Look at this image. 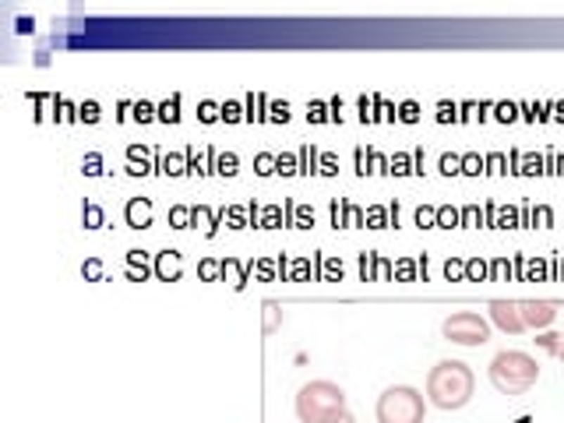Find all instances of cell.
<instances>
[{"label":"cell","instance_id":"91938a15","mask_svg":"<svg viewBox=\"0 0 564 423\" xmlns=\"http://www.w3.org/2000/svg\"><path fill=\"white\" fill-rule=\"evenodd\" d=\"M532 219H539L543 226H550V208H546V204H539V208H536V216H532Z\"/></svg>","mask_w":564,"mask_h":423},{"label":"cell","instance_id":"f546056e","mask_svg":"<svg viewBox=\"0 0 564 423\" xmlns=\"http://www.w3.org/2000/svg\"><path fill=\"white\" fill-rule=\"evenodd\" d=\"M222 120H226V124H240V120H247L243 103H240V99H226V103H222Z\"/></svg>","mask_w":564,"mask_h":423},{"label":"cell","instance_id":"816d5d0a","mask_svg":"<svg viewBox=\"0 0 564 423\" xmlns=\"http://www.w3.org/2000/svg\"><path fill=\"white\" fill-rule=\"evenodd\" d=\"M290 275H293V279H304V275H311V261H304V258H297V261L290 265Z\"/></svg>","mask_w":564,"mask_h":423},{"label":"cell","instance_id":"277c9868","mask_svg":"<svg viewBox=\"0 0 564 423\" xmlns=\"http://www.w3.org/2000/svg\"><path fill=\"white\" fill-rule=\"evenodd\" d=\"M378 423H423L427 416V402L416 388L409 384H392L381 391L378 398Z\"/></svg>","mask_w":564,"mask_h":423},{"label":"cell","instance_id":"ab89813d","mask_svg":"<svg viewBox=\"0 0 564 423\" xmlns=\"http://www.w3.org/2000/svg\"><path fill=\"white\" fill-rule=\"evenodd\" d=\"M318 173H325V176H335V173H339V159H335L332 152H321V159H318Z\"/></svg>","mask_w":564,"mask_h":423},{"label":"cell","instance_id":"1f68e13d","mask_svg":"<svg viewBox=\"0 0 564 423\" xmlns=\"http://www.w3.org/2000/svg\"><path fill=\"white\" fill-rule=\"evenodd\" d=\"M99 117H103V113H99V103H96V99H85V103L78 106V120H82V124H99Z\"/></svg>","mask_w":564,"mask_h":423},{"label":"cell","instance_id":"d6986e66","mask_svg":"<svg viewBox=\"0 0 564 423\" xmlns=\"http://www.w3.org/2000/svg\"><path fill=\"white\" fill-rule=\"evenodd\" d=\"M53 120L57 124H75L78 120V110L68 96H53Z\"/></svg>","mask_w":564,"mask_h":423},{"label":"cell","instance_id":"836d02e7","mask_svg":"<svg viewBox=\"0 0 564 423\" xmlns=\"http://www.w3.org/2000/svg\"><path fill=\"white\" fill-rule=\"evenodd\" d=\"M268 120H271V124H286V120H290V103H286V99H282V103H278V99H271V106H268Z\"/></svg>","mask_w":564,"mask_h":423},{"label":"cell","instance_id":"8fae6325","mask_svg":"<svg viewBox=\"0 0 564 423\" xmlns=\"http://www.w3.org/2000/svg\"><path fill=\"white\" fill-rule=\"evenodd\" d=\"M155 148H148V145H127V173L131 176H148L155 166L148 162V155H152Z\"/></svg>","mask_w":564,"mask_h":423},{"label":"cell","instance_id":"c3c4849f","mask_svg":"<svg viewBox=\"0 0 564 423\" xmlns=\"http://www.w3.org/2000/svg\"><path fill=\"white\" fill-rule=\"evenodd\" d=\"M497 226H501V230H515V226H518V212H515V208H504L501 216H497Z\"/></svg>","mask_w":564,"mask_h":423},{"label":"cell","instance_id":"8d00e7d4","mask_svg":"<svg viewBox=\"0 0 564 423\" xmlns=\"http://www.w3.org/2000/svg\"><path fill=\"white\" fill-rule=\"evenodd\" d=\"M82 173H85V176H99V173H103V155H99V152H89V155L82 159Z\"/></svg>","mask_w":564,"mask_h":423},{"label":"cell","instance_id":"30bf717a","mask_svg":"<svg viewBox=\"0 0 564 423\" xmlns=\"http://www.w3.org/2000/svg\"><path fill=\"white\" fill-rule=\"evenodd\" d=\"M222 219H226V208L212 212L208 204H194V219H191V226H201V233H205V237H215Z\"/></svg>","mask_w":564,"mask_h":423},{"label":"cell","instance_id":"52a82bcc","mask_svg":"<svg viewBox=\"0 0 564 423\" xmlns=\"http://www.w3.org/2000/svg\"><path fill=\"white\" fill-rule=\"evenodd\" d=\"M490 321L501 328V332H508V335H522L525 332V325H522V314H518V304H511V300H490Z\"/></svg>","mask_w":564,"mask_h":423},{"label":"cell","instance_id":"484cf974","mask_svg":"<svg viewBox=\"0 0 564 423\" xmlns=\"http://www.w3.org/2000/svg\"><path fill=\"white\" fill-rule=\"evenodd\" d=\"M198 120H201V124H215V120H222V103H215V99H201V103H198Z\"/></svg>","mask_w":564,"mask_h":423},{"label":"cell","instance_id":"9a60e30c","mask_svg":"<svg viewBox=\"0 0 564 423\" xmlns=\"http://www.w3.org/2000/svg\"><path fill=\"white\" fill-rule=\"evenodd\" d=\"M148 275H155V268L148 265L145 251H127V279L131 282H145Z\"/></svg>","mask_w":564,"mask_h":423},{"label":"cell","instance_id":"cb8c5ba5","mask_svg":"<svg viewBox=\"0 0 564 423\" xmlns=\"http://www.w3.org/2000/svg\"><path fill=\"white\" fill-rule=\"evenodd\" d=\"M191 219H194V208H187V204H173L169 208V226L173 230H191Z\"/></svg>","mask_w":564,"mask_h":423},{"label":"cell","instance_id":"4fadbf2b","mask_svg":"<svg viewBox=\"0 0 564 423\" xmlns=\"http://www.w3.org/2000/svg\"><path fill=\"white\" fill-rule=\"evenodd\" d=\"M155 169L162 176H184L187 173V152H159L155 148Z\"/></svg>","mask_w":564,"mask_h":423},{"label":"cell","instance_id":"3957f363","mask_svg":"<svg viewBox=\"0 0 564 423\" xmlns=\"http://www.w3.org/2000/svg\"><path fill=\"white\" fill-rule=\"evenodd\" d=\"M487 374H490V384L501 395H525L539 381V363L529 353H522V349H501L490 360Z\"/></svg>","mask_w":564,"mask_h":423},{"label":"cell","instance_id":"7dc6e473","mask_svg":"<svg viewBox=\"0 0 564 423\" xmlns=\"http://www.w3.org/2000/svg\"><path fill=\"white\" fill-rule=\"evenodd\" d=\"M278 328V304H264V332H275Z\"/></svg>","mask_w":564,"mask_h":423},{"label":"cell","instance_id":"d6a6232c","mask_svg":"<svg viewBox=\"0 0 564 423\" xmlns=\"http://www.w3.org/2000/svg\"><path fill=\"white\" fill-rule=\"evenodd\" d=\"M254 173L257 176H271L275 173V155L271 152H257L254 155Z\"/></svg>","mask_w":564,"mask_h":423},{"label":"cell","instance_id":"7bdbcfd3","mask_svg":"<svg viewBox=\"0 0 564 423\" xmlns=\"http://www.w3.org/2000/svg\"><path fill=\"white\" fill-rule=\"evenodd\" d=\"M307 120H311V124H325V120H332V117L325 113V103H321V99H314V103L307 106Z\"/></svg>","mask_w":564,"mask_h":423},{"label":"cell","instance_id":"d4e9b609","mask_svg":"<svg viewBox=\"0 0 564 423\" xmlns=\"http://www.w3.org/2000/svg\"><path fill=\"white\" fill-rule=\"evenodd\" d=\"M257 226H261V230H278V226H282V208H278V204H264L261 216H257Z\"/></svg>","mask_w":564,"mask_h":423},{"label":"cell","instance_id":"be15d7a7","mask_svg":"<svg viewBox=\"0 0 564 423\" xmlns=\"http://www.w3.org/2000/svg\"><path fill=\"white\" fill-rule=\"evenodd\" d=\"M553 110H557V113H553V117H557V120H560V124H564V103H557V106H553Z\"/></svg>","mask_w":564,"mask_h":423},{"label":"cell","instance_id":"ee69618b","mask_svg":"<svg viewBox=\"0 0 564 423\" xmlns=\"http://www.w3.org/2000/svg\"><path fill=\"white\" fill-rule=\"evenodd\" d=\"M441 173H444V176L462 173V155H441Z\"/></svg>","mask_w":564,"mask_h":423},{"label":"cell","instance_id":"f35d334b","mask_svg":"<svg viewBox=\"0 0 564 423\" xmlns=\"http://www.w3.org/2000/svg\"><path fill=\"white\" fill-rule=\"evenodd\" d=\"M399 120H402V124H416V120H420V106H416L413 99H406V103L399 106Z\"/></svg>","mask_w":564,"mask_h":423},{"label":"cell","instance_id":"f6af8a7d","mask_svg":"<svg viewBox=\"0 0 564 423\" xmlns=\"http://www.w3.org/2000/svg\"><path fill=\"white\" fill-rule=\"evenodd\" d=\"M483 166H487V162H483L480 155H473V152L462 155V173H473V176H476V173H483Z\"/></svg>","mask_w":564,"mask_h":423},{"label":"cell","instance_id":"94428289","mask_svg":"<svg viewBox=\"0 0 564 423\" xmlns=\"http://www.w3.org/2000/svg\"><path fill=\"white\" fill-rule=\"evenodd\" d=\"M476 219H480V212H476L473 204H469V208H462V223H476Z\"/></svg>","mask_w":564,"mask_h":423},{"label":"cell","instance_id":"9c48e42d","mask_svg":"<svg viewBox=\"0 0 564 423\" xmlns=\"http://www.w3.org/2000/svg\"><path fill=\"white\" fill-rule=\"evenodd\" d=\"M152 268H155V279H162V282H177V279L184 275V254H180V251H173V247H166V251H159V254H155Z\"/></svg>","mask_w":564,"mask_h":423},{"label":"cell","instance_id":"6f0895ef","mask_svg":"<svg viewBox=\"0 0 564 423\" xmlns=\"http://www.w3.org/2000/svg\"><path fill=\"white\" fill-rule=\"evenodd\" d=\"M254 272H257L261 279H271V272H275V265H271V261H257V265H254Z\"/></svg>","mask_w":564,"mask_h":423},{"label":"cell","instance_id":"ba28073f","mask_svg":"<svg viewBox=\"0 0 564 423\" xmlns=\"http://www.w3.org/2000/svg\"><path fill=\"white\" fill-rule=\"evenodd\" d=\"M124 219H127V226L131 230H148L152 226V219H155V208H152V197H127V204H124Z\"/></svg>","mask_w":564,"mask_h":423},{"label":"cell","instance_id":"e575fe53","mask_svg":"<svg viewBox=\"0 0 564 423\" xmlns=\"http://www.w3.org/2000/svg\"><path fill=\"white\" fill-rule=\"evenodd\" d=\"M374 272H388V265H385V261H374V254H360V275L371 279Z\"/></svg>","mask_w":564,"mask_h":423},{"label":"cell","instance_id":"b9f144b4","mask_svg":"<svg viewBox=\"0 0 564 423\" xmlns=\"http://www.w3.org/2000/svg\"><path fill=\"white\" fill-rule=\"evenodd\" d=\"M416 223H420V230L437 226V208H416Z\"/></svg>","mask_w":564,"mask_h":423},{"label":"cell","instance_id":"8992f818","mask_svg":"<svg viewBox=\"0 0 564 423\" xmlns=\"http://www.w3.org/2000/svg\"><path fill=\"white\" fill-rule=\"evenodd\" d=\"M557 311H560V304H553V300H522L518 304V314H522L525 328H546L557 318Z\"/></svg>","mask_w":564,"mask_h":423},{"label":"cell","instance_id":"44dd1931","mask_svg":"<svg viewBox=\"0 0 564 423\" xmlns=\"http://www.w3.org/2000/svg\"><path fill=\"white\" fill-rule=\"evenodd\" d=\"M82 223H85V230H103L106 216H103V208H99L96 201H85V204H82Z\"/></svg>","mask_w":564,"mask_h":423},{"label":"cell","instance_id":"d590c367","mask_svg":"<svg viewBox=\"0 0 564 423\" xmlns=\"http://www.w3.org/2000/svg\"><path fill=\"white\" fill-rule=\"evenodd\" d=\"M198 272H201V279H205V282H215V279L222 275V261H219V258H205Z\"/></svg>","mask_w":564,"mask_h":423},{"label":"cell","instance_id":"4316f807","mask_svg":"<svg viewBox=\"0 0 564 423\" xmlns=\"http://www.w3.org/2000/svg\"><path fill=\"white\" fill-rule=\"evenodd\" d=\"M536 346H539V349H546V353H553L557 360H564V335L546 332V335H539V339H536Z\"/></svg>","mask_w":564,"mask_h":423},{"label":"cell","instance_id":"680465c9","mask_svg":"<svg viewBox=\"0 0 564 423\" xmlns=\"http://www.w3.org/2000/svg\"><path fill=\"white\" fill-rule=\"evenodd\" d=\"M325 275H328V279H335V275L342 279V265H339V261H325Z\"/></svg>","mask_w":564,"mask_h":423},{"label":"cell","instance_id":"f907efd6","mask_svg":"<svg viewBox=\"0 0 564 423\" xmlns=\"http://www.w3.org/2000/svg\"><path fill=\"white\" fill-rule=\"evenodd\" d=\"M466 275H469V279H483V275H487V265H483L480 258H473V261H466Z\"/></svg>","mask_w":564,"mask_h":423},{"label":"cell","instance_id":"4dcf8cb0","mask_svg":"<svg viewBox=\"0 0 564 423\" xmlns=\"http://www.w3.org/2000/svg\"><path fill=\"white\" fill-rule=\"evenodd\" d=\"M297 159H300V173H318V148L314 145H304L297 152Z\"/></svg>","mask_w":564,"mask_h":423},{"label":"cell","instance_id":"6da1fadb","mask_svg":"<svg viewBox=\"0 0 564 423\" xmlns=\"http://www.w3.org/2000/svg\"><path fill=\"white\" fill-rule=\"evenodd\" d=\"M476 391V377L469 370V363L462 360H441L430 367L427 374V402L451 412V409H462Z\"/></svg>","mask_w":564,"mask_h":423},{"label":"cell","instance_id":"83f0119b","mask_svg":"<svg viewBox=\"0 0 564 423\" xmlns=\"http://www.w3.org/2000/svg\"><path fill=\"white\" fill-rule=\"evenodd\" d=\"M275 173H282V176H293V173H300V159H297L293 152H282V155H275Z\"/></svg>","mask_w":564,"mask_h":423},{"label":"cell","instance_id":"f5cc1de1","mask_svg":"<svg viewBox=\"0 0 564 423\" xmlns=\"http://www.w3.org/2000/svg\"><path fill=\"white\" fill-rule=\"evenodd\" d=\"M437 120H441V124L455 120V103H437Z\"/></svg>","mask_w":564,"mask_h":423},{"label":"cell","instance_id":"11a10c76","mask_svg":"<svg viewBox=\"0 0 564 423\" xmlns=\"http://www.w3.org/2000/svg\"><path fill=\"white\" fill-rule=\"evenodd\" d=\"M497 120H515V103H497Z\"/></svg>","mask_w":564,"mask_h":423},{"label":"cell","instance_id":"5b68a950","mask_svg":"<svg viewBox=\"0 0 564 423\" xmlns=\"http://www.w3.org/2000/svg\"><path fill=\"white\" fill-rule=\"evenodd\" d=\"M441 335L455 346H483L490 339V321L476 311H455L441 321Z\"/></svg>","mask_w":564,"mask_h":423},{"label":"cell","instance_id":"e0dca14e","mask_svg":"<svg viewBox=\"0 0 564 423\" xmlns=\"http://www.w3.org/2000/svg\"><path fill=\"white\" fill-rule=\"evenodd\" d=\"M243 106H247V120L254 124V120H268V106H271V99L264 96V92H250L247 99H243Z\"/></svg>","mask_w":564,"mask_h":423},{"label":"cell","instance_id":"681fc988","mask_svg":"<svg viewBox=\"0 0 564 423\" xmlns=\"http://www.w3.org/2000/svg\"><path fill=\"white\" fill-rule=\"evenodd\" d=\"M409 162H416V159H413V155H402V152H399V155L392 159V169H388V173H399V176H402V173H413V169H409Z\"/></svg>","mask_w":564,"mask_h":423},{"label":"cell","instance_id":"03108f58","mask_svg":"<svg viewBox=\"0 0 564 423\" xmlns=\"http://www.w3.org/2000/svg\"><path fill=\"white\" fill-rule=\"evenodd\" d=\"M342 423H357V419H353V416H346V419H342Z\"/></svg>","mask_w":564,"mask_h":423},{"label":"cell","instance_id":"7402d4cb","mask_svg":"<svg viewBox=\"0 0 564 423\" xmlns=\"http://www.w3.org/2000/svg\"><path fill=\"white\" fill-rule=\"evenodd\" d=\"M155 103H148V99H134V110H131V120L134 124H152V120H159L155 117Z\"/></svg>","mask_w":564,"mask_h":423},{"label":"cell","instance_id":"9f6ffc18","mask_svg":"<svg viewBox=\"0 0 564 423\" xmlns=\"http://www.w3.org/2000/svg\"><path fill=\"white\" fill-rule=\"evenodd\" d=\"M444 275H448V279H462V275H466V265H462V261H448V265H444Z\"/></svg>","mask_w":564,"mask_h":423},{"label":"cell","instance_id":"7c38bea8","mask_svg":"<svg viewBox=\"0 0 564 423\" xmlns=\"http://www.w3.org/2000/svg\"><path fill=\"white\" fill-rule=\"evenodd\" d=\"M184 152H187V173H191V176H205V173H215V155H219V148H205V152L184 148Z\"/></svg>","mask_w":564,"mask_h":423},{"label":"cell","instance_id":"bcb514c9","mask_svg":"<svg viewBox=\"0 0 564 423\" xmlns=\"http://www.w3.org/2000/svg\"><path fill=\"white\" fill-rule=\"evenodd\" d=\"M518 173H525V176H539V173H543V159H539V155H525Z\"/></svg>","mask_w":564,"mask_h":423},{"label":"cell","instance_id":"e7e4bbea","mask_svg":"<svg viewBox=\"0 0 564 423\" xmlns=\"http://www.w3.org/2000/svg\"><path fill=\"white\" fill-rule=\"evenodd\" d=\"M557 173H564V155H557Z\"/></svg>","mask_w":564,"mask_h":423},{"label":"cell","instance_id":"2e32d148","mask_svg":"<svg viewBox=\"0 0 564 423\" xmlns=\"http://www.w3.org/2000/svg\"><path fill=\"white\" fill-rule=\"evenodd\" d=\"M247 272H254V261H233V258H226L222 261V275H229V282H233V289H243L247 286Z\"/></svg>","mask_w":564,"mask_h":423},{"label":"cell","instance_id":"5bb4252c","mask_svg":"<svg viewBox=\"0 0 564 423\" xmlns=\"http://www.w3.org/2000/svg\"><path fill=\"white\" fill-rule=\"evenodd\" d=\"M367 216L357 208V204H342V201H335L332 204V226L335 230H342V226H360Z\"/></svg>","mask_w":564,"mask_h":423},{"label":"cell","instance_id":"7a4b0ae2","mask_svg":"<svg viewBox=\"0 0 564 423\" xmlns=\"http://www.w3.org/2000/svg\"><path fill=\"white\" fill-rule=\"evenodd\" d=\"M350 416L346 409V391L335 381H307L297 391V419L300 423H342Z\"/></svg>","mask_w":564,"mask_h":423},{"label":"cell","instance_id":"6125c7cd","mask_svg":"<svg viewBox=\"0 0 564 423\" xmlns=\"http://www.w3.org/2000/svg\"><path fill=\"white\" fill-rule=\"evenodd\" d=\"M399 275H402V279H413V261H399Z\"/></svg>","mask_w":564,"mask_h":423},{"label":"cell","instance_id":"ffe728a7","mask_svg":"<svg viewBox=\"0 0 564 423\" xmlns=\"http://www.w3.org/2000/svg\"><path fill=\"white\" fill-rule=\"evenodd\" d=\"M155 117H159L162 124H177V120H180V92H173L169 99H162L159 110H155Z\"/></svg>","mask_w":564,"mask_h":423},{"label":"cell","instance_id":"db71d44e","mask_svg":"<svg viewBox=\"0 0 564 423\" xmlns=\"http://www.w3.org/2000/svg\"><path fill=\"white\" fill-rule=\"evenodd\" d=\"M367 223H371V230H381V226H385V212H381V208H371V212H367Z\"/></svg>","mask_w":564,"mask_h":423},{"label":"cell","instance_id":"ac0fdd59","mask_svg":"<svg viewBox=\"0 0 564 423\" xmlns=\"http://www.w3.org/2000/svg\"><path fill=\"white\" fill-rule=\"evenodd\" d=\"M286 212H290V226H297V230H311V226H314V212H311L307 204L286 201Z\"/></svg>","mask_w":564,"mask_h":423},{"label":"cell","instance_id":"f1b7e54d","mask_svg":"<svg viewBox=\"0 0 564 423\" xmlns=\"http://www.w3.org/2000/svg\"><path fill=\"white\" fill-rule=\"evenodd\" d=\"M226 223H229V230H247L250 226V212L247 208H226Z\"/></svg>","mask_w":564,"mask_h":423},{"label":"cell","instance_id":"603a6c76","mask_svg":"<svg viewBox=\"0 0 564 423\" xmlns=\"http://www.w3.org/2000/svg\"><path fill=\"white\" fill-rule=\"evenodd\" d=\"M215 173H219V176H236V173H240L236 152H219V155H215Z\"/></svg>","mask_w":564,"mask_h":423},{"label":"cell","instance_id":"60d3db41","mask_svg":"<svg viewBox=\"0 0 564 423\" xmlns=\"http://www.w3.org/2000/svg\"><path fill=\"white\" fill-rule=\"evenodd\" d=\"M82 275H85L89 282H99V279H103V261H99V258H89V261L82 265Z\"/></svg>","mask_w":564,"mask_h":423},{"label":"cell","instance_id":"74e56055","mask_svg":"<svg viewBox=\"0 0 564 423\" xmlns=\"http://www.w3.org/2000/svg\"><path fill=\"white\" fill-rule=\"evenodd\" d=\"M459 223H462V212H455V208H437V226L451 230V226H459Z\"/></svg>","mask_w":564,"mask_h":423}]
</instances>
